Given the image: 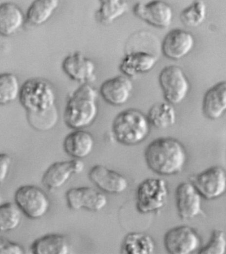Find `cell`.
I'll return each mask as SVG.
<instances>
[{
    "mask_svg": "<svg viewBox=\"0 0 226 254\" xmlns=\"http://www.w3.org/2000/svg\"><path fill=\"white\" fill-rule=\"evenodd\" d=\"M61 66L70 80L80 84H91L97 78L95 63L80 51L69 53L63 59Z\"/></svg>",
    "mask_w": 226,
    "mask_h": 254,
    "instance_id": "9c48e42d",
    "label": "cell"
},
{
    "mask_svg": "<svg viewBox=\"0 0 226 254\" xmlns=\"http://www.w3.org/2000/svg\"><path fill=\"white\" fill-rule=\"evenodd\" d=\"M165 249L170 254H190L199 248L200 240L193 228L182 225L171 228L165 234Z\"/></svg>",
    "mask_w": 226,
    "mask_h": 254,
    "instance_id": "8fae6325",
    "label": "cell"
},
{
    "mask_svg": "<svg viewBox=\"0 0 226 254\" xmlns=\"http://www.w3.org/2000/svg\"><path fill=\"white\" fill-rule=\"evenodd\" d=\"M146 116L151 126L158 129L170 128L176 124L177 120L174 105L166 101L154 104L149 108Z\"/></svg>",
    "mask_w": 226,
    "mask_h": 254,
    "instance_id": "d4e9b609",
    "label": "cell"
},
{
    "mask_svg": "<svg viewBox=\"0 0 226 254\" xmlns=\"http://www.w3.org/2000/svg\"><path fill=\"white\" fill-rule=\"evenodd\" d=\"M99 90L91 84H80L69 93L64 111L65 124L70 129H84L97 119Z\"/></svg>",
    "mask_w": 226,
    "mask_h": 254,
    "instance_id": "7a4b0ae2",
    "label": "cell"
},
{
    "mask_svg": "<svg viewBox=\"0 0 226 254\" xmlns=\"http://www.w3.org/2000/svg\"><path fill=\"white\" fill-rule=\"evenodd\" d=\"M208 8L203 0H194L180 13V20L188 27H197L204 23L207 17Z\"/></svg>",
    "mask_w": 226,
    "mask_h": 254,
    "instance_id": "4316f807",
    "label": "cell"
},
{
    "mask_svg": "<svg viewBox=\"0 0 226 254\" xmlns=\"http://www.w3.org/2000/svg\"><path fill=\"white\" fill-rule=\"evenodd\" d=\"M156 250V242L149 234L143 232H130L124 238L121 246L125 254H152Z\"/></svg>",
    "mask_w": 226,
    "mask_h": 254,
    "instance_id": "cb8c5ba5",
    "label": "cell"
},
{
    "mask_svg": "<svg viewBox=\"0 0 226 254\" xmlns=\"http://www.w3.org/2000/svg\"><path fill=\"white\" fill-rule=\"evenodd\" d=\"M85 163L82 159L57 161L52 163L45 171L42 177V183L50 190L64 186L73 175L83 172Z\"/></svg>",
    "mask_w": 226,
    "mask_h": 254,
    "instance_id": "4fadbf2b",
    "label": "cell"
},
{
    "mask_svg": "<svg viewBox=\"0 0 226 254\" xmlns=\"http://www.w3.org/2000/svg\"><path fill=\"white\" fill-rule=\"evenodd\" d=\"M137 18L158 29H166L172 25L174 9L164 0H150L146 3L137 2L133 7Z\"/></svg>",
    "mask_w": 226,
    "mask_h": 254,
    "instance_id": "ba28073f",
    "label": "cell"
},
{
    "mask_svg": "<svg viewBox=\"0 0 226 254\" xmlns=\"http://www.w3.org/2000/svg\"><path fill=\"white\" fill-rule=\"evenodd\" d=\"M169 195L168 183L164 179L148 178L137 186L136 208L139 213L156 212L166 206Z\"/></svg>",
    "mask_w": 226,
    "mask_h": 254,
    "instance_id": "5b68a950",
    "label": "cell"
},
{
    "mask_svg": "<svg viewBox=\"0 0 226 254\" xmlns=\"http://www.w3.org/2000/svg\"><path fill=\"white\" fill-rule=\"evenodd\" d=\"M226 252L225 233L222 230L214 229L206 245L200 248L199 254H224Z\"/></svg>",
    "mask_w": 226,
    "mask_h": 254,
    "instance_id": "4dcf8cb0",
    "label": "cell"
},
{
    "mask_svg": "<svg viewBox=\"0 0 226 254\" xmlns=\"http://www.w3.org/2000/svg\"><path fill=\"white\" fill-rule=\"evenodd\" d=\"M15 203L29 219L39 220L48 213L50 200L40 187L27 185L19 187L15 192Z\"/></svg>",
    "mask_w": 226,
    "mask_h": 254,
    "instance_id": "8992f818",
    "label": "cell"
},
{
    "mask_svg": "<svg viewBox=\"0 0 226 254\" xmlns=\"http://www.w3.org/2000/svg\"><path fill=\"white\" fill-rule=\"evenodd\" d=\"M158 61V57L148 51H133L124 55L119 68L122 74L132 78L150 72Z\"/></svg>",
    "mask_w": 226,
    "mask_h": 254,
    "instance_id": "ac0fdd59",
    "label": "cell"
},
{
    "mask_svg": "<svg viewBox=\"0 0 226 254\" xmlns=\"http://www.w3.org/2000/svg\"><path fill=\"white\" fill-rule=\"evenodd\" d=\"M27 120L31 127L36 130L45 131L54 128L58 121L57 108L39 114L27 113Z\"/></svg>",
    "mask_w": 226,
    "mask_h": 254,
    "instance_id": "f1b7e54d",
    "label": "cell"
},
{
    "mask_svg": "<svg viewBox=\"0 0 226 254\" xmlns=\"http://www.w3.org/2000/svg\"><path fill=\"white\" fill-rule=\"evenodd\" d=\"M25 22V14L16 3L10 1L0 3V36H12Z\"/></svg>",
    "mask_w": 226,
    "mask_h": 254,
    "instance_id": "44dd1931",
    "label": "cell"
},
{
    "mask_svg": "<svg viewBox=\"0 0 226 254\" xmlns=\"http://www.w3.org/2000/svg\"><path fill=\"white\" fill-rule=\"evenodd\" d=\"M19 99L27 113H43L56 107L54 86L41 78L25 80L21 84Z\"/></svg>",
    "mask_w": 226,
    "mask_h": 254,
    "instance_id": "277c9868",
    "label": "cell"
},
{
    "mask_svg": "<svg viewBox=\"0 0 226 254\" xmlns=\"http://www.w3.org/2000/svg\"><path fill=\"white\" fill-rule=\"evenodd\" d=\"M70 244L66 236L60 234H48L37 238L31 246L33 254H68Z\"/></svg>",
    "mask_w": 226,
    "mask_h": 254,
    "instance_id": "7402d4cb",
    "label": "cell"
},
{
    "mask_svg": "<svg viewBox=\"0 0 226 254\" xmlns=\"http://www.w3.org/2000/svg\"><path fill=\"white\" fill-rule=\"evenodd\" d=\"M21 87L15 74L11 72L0 73V106L7 105L19 98Z\"/></svg>",
    "mask_w": 226,
    "mask_h": 254,
    "instance_id": "484cf974",
    "label": "cell"
},
{
    "mask_svg": "<svg viewBox=\"0 0 226 254\" xmlns=\"http://www.w3.org/2000/svg\"><path fill=\"white\" fill-rule=\"evenodd\" d=\"M129 10V5L126 1H121L119 4L105 6L99 5L96 10L95 17L96 21L104 25H109L123 16Z\"/></svg>",
    "mask_w": 226,
    "mask_h": 254,
    "instance_id": "f546056e",
    "label": "cell"
},
{
    "mask_svg": "<svg viewBox=\"0 0 226 254\" xmlns=\"http://www.w3.org/2000/svg\"><path fill=\"white\" fill-rule=\"evenodd\" d=\"M23 246L9 240L4 236H0V254H24Z\"/></svg>",
    "mask_w": 226,
    "mask_h": 254,
    "instance_id": "1f68e13d",
    "label": "cell"
},
{
    "mask_svg": "<svg viewBox=\"0 0 226 254\" xmlns=\"http://www.w3.org/2000/svg\"><path fill=\"white\" fill-rule=\"evenodd\" d=\"M145 163L153 172L161 176H173L181 172L186 153L178 139L162 137L149 143L144 151Z\"/></svg>",
    "mask_w": 226,
    "mask_h": 254,
    "instance_id": "6da1fadb",
    "label": "cell"
},
{
    "mask_svg": "<svg viewBox=\"0 0 226 254\" xmlns=\"http://www.w3.org/2000/svg\"><path fill=\"white\" fill-rule=\"evenodd\" d=\"M201 198L191 182L180 183L176 189V203L179 216L182 220H189L202 214Z\"/></svg>",
    "mask_w": 226,
    "mask_h": 254,
    "instance_id": "2e32d148",
    "label": "cell"
},
{
    "mask_svg": "<svg viewBox=\"0 0 226 254\" xmlns=\"http://www.w3.org/2000/svg\"><path fill=\"white\" fill-rule=\"evenodd\" d=\"M100 5H105V6H111L119 4L123 0H98Z\"/></svg>",
    "mask_w": 226,
    "mask_h": 254,
    "instance_id": "836d02e7",
    "label": "cell"
},
{
    "mask_svg": "<svg viewBox=\"0 0 226 254\" xmlns=\"http://www.w3.org/2000/svg\"><path fill=\"white\" fill-rule=\"evenodd\" d=\"M226 111V81L218 82L203 96L202 112L206 118L217 120Z\"/></svg>",
    "mask_w": 226,
    "mask_h": 254,
    "instance_id": "d6986e66",
    "label": "cell"
},
{
    "mask_svg": "<svg viewBox=\"0 0 226 254\" xmlns=\"http://www.w3.org/2000/svg\"><path fill=\"white\" fill-rule=\"evenodd\" d=\"M134 90L131 78L121 74L105 80L100 86L99 95L107 103L114 106L127 104Z\"/></svg>",
    "mask_w": 226,
    "mask_h": 254,
    "instance_id": "e0dca14e",
    "label": "cell"
},
{
    "mask_svg": "<svg viewBox=\"0 0 226 254\" xmlns=\"http://www.w3.org/2000/svg\"><path fill=\"white\" fill-rule=\"evenodd\" d=\"M3 202V196L2 194L0 193V204H2L1 202Z\"/></svg>",
    "mask_w": 226,
    "mask_h": 254,
    "instance_id": "e575fe53",
    "label": "cell"
},
{
    "mask_svg": "<svg viewBox=\"0 0 226 254\" xmlns=\"http://www.w3.org/2000/svg\"><path fill=\"white\" fill-rule=\"evenodd\" d=\"M191 183L202 198L215 199L226 191V173L221 167H210L198 173Z\"/></svg>",
    "mask_w": 226,
    "mask_h": 254,
    "instance_id": "30bf717a",
    "label": "cell"
},
{
    "mask_svg": "<svg viewBox=\"0 0 226 254\" xmlns=\"http://www.w3.org/2000/svg\"><path fill=\"white\" fill-rule=\"evenodd\" d=\"M60 0H33L27 9L26 22L33 26H40L52 17L60 5Z\"/></svg>",
    "mask_w": 226,
    "mask_h": 254,
    "instance_id": "603a6c76",
    "label": "cell"
},
{
    "mask_svg": "<svg viewBox=\"0 0 226 254\" xmlns=\"http://www.w3.org/2000/svg\"><path fill=\"white\" fill-rule=\"evenodd\" d=\"M89 178L98 189L106 193H123L129 185V181L123 175L102 165H96L90 169Z\"/></svg>",
    "mask_w": 226,
    "mask_h": 254,
    "instance_id": "9a60e30c",
    "label": "cell"
},
{
    "mask_svg": "<svg viewBox=\"0 0 226 254\" xmlns=\"http://www.w3.org/2000/svg\"><path fill=\"white\" fill-rule=\"evenodd\" d=\"M195 45L193 35L181 29H174L165 35L162 43V52L170 60L179 61L187 56Z\"/></svg>",
    "mask_w": 226,
    "mask_h": 254,
    "instance_id": "5bb4252c",
    "label": "cell"
},
{
    "mask_svg": "<svg viewBox=\"0 0 226 254\" xmlns=\"http://www.w3.org/2000/svg\"><path fill=\"white\" fill-rule=\"evenodd\" d=\"M22 212L13 202L0 204V232H7L17 229L20 225Z\"/></svg>",
    "mask_w": 226,
    "mask_h": 254,
    "instance_id": "83f0119b",
    "label": "cell"
},
{
    "mask_svg": "<svg viewBox=\"0 0 226 254\" xmlns=\"http://www.w3.org/2000/svg\"><path fill=\"white\" fill-rule=\"evenodd\" d=\"M12 159L7 153H0V185L6 181L10 170Z\"/></svg>",
    "mask_w": 226,
    "mask_h": 254,
    "instance_id": "d6a6232c",
    "label": "cell"
},
{
    "mask_svg": "<svg viewBox=\"0 0 226 254\" xmlns=\"http://www.w3.org/2000/svg\"><path fill=\"white\" fill-rule=\"evenodd\" d=\"M67 204L70 209H85L99 212L107 205L108 199L103 192L90 187H74L67 190Z\"/></svg>",
    "mask_w": 226,
    "mask_h": 254,
    "instance_id": "7c38bea8",
    "label": "cell"
},
{
    "mask_svg": "<svg viewBox=\"0 0 226 254\" xmlns=\"http://www.w3.org/2000/svg\"><path fill=\"white\" fill-rule=\"evenodd\" d=\"M150 131L151 125L147 116L135 108L120 112L112 124V133L115 140L127 146L142 143Z\"/></svg>",
    "mask_w": 226,
    "mask_h": 254,
    "instance_id": "3957f363",
    "label": "cell"
},
{
    "mask_svg": "<svg viewBox=\"0 0 226 254\" xmlns=\"http://www.w3.org/2000/svg\"><path fill=\"white\" fill-rule=\"evenodd\" d=\"M158 82L165 101L176 105L181 103L190 91V84L180 66L168 65L161 70Z\"/></svg>",
    "mask_w": 226,
    "mask_h": 254,
    "instance_id": "52a82bcc",
    "label": "cell"
},
{
    "mask_svg": "<svg viewBox=\"0 0 226 254\" xmlns=\"http://www.w3.org/2000/svg\"><path fill=\"white\" fill-rule=\"evenodd\" d=\"M94 146L93 135L84 129H74L66 135L63 142L65 152L74 159H82L89 156Z\"/></svg>",
    "mask_w": 226,
    "mask_h": 254,
    "instance_id": "ffe728a7",
    "label": "cell"
}]
</instances>
